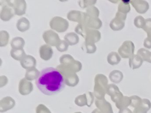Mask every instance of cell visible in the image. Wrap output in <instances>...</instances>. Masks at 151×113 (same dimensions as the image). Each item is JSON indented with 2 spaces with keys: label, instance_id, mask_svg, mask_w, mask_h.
Returning a JSON list of instances; mask_svg holds the SVG:
<instances>
[{
  "label": "cell",
  "instance_id": "obj_1",
  "mask_svg": "<svg viewBox=\"0 0 151 113\" xmlns=\"http://www.w3.org/2000/svg\"><path fill=\"white\" fill-rule=\"evenodd\" d=\"M35 84L38 89L46 95H55L61 92L65 87L63 75L53 67L42 69Z\"/></svg>",
  "mask_w": 151,
  "mask_h": 113
},
{
  "label": "cell",
  "instance_id": "obj_2",
  "mask_svg": "<svg viewBox=\"0 0 151 113\" xmlns=\"http://www.w3.org/2000/svg\"><path fill=\"white\" fill-rule=\"evenodd\" d=\"M108 85V79L106 75L98 74L95 76L93 94L97 99L104 98Z\"/></svg>",
  "mask_w": 151,
  "mask_h": 113
},
{
  "label": "cell",
  "instance_id": "obj_3",
  "mask_svg": "<svg viewBox=\"0 0 151 113\" xmlns=\"http://www.w3.org/2000/svg\"><path fill=\"white\" fill-rule=\"evenodd\" d=\"M56 68L61 72L63 77H65L80 71L82 68V64L80 61L75 60L67 64H60L57 66Z\"/></svg>",
  "mask_w": 151,
  "mask_h": 113
},
{
  "label": "cell",
  "instance_id": "obj_4",
  "mask_svg": "<svg viewBox=\"0 0 151 113\" xmlns=\"http://www.w3.org/2000/svg\"><path fill=\"white\" fill-rule=\"evenodd\" d=\"M69 26L68 21L63 17L56 16L53 17L50 21V26L51 29L57 32H65Z\"/></svg>",
  "mask_w": 151,
  "mask_h": 113
},
{
  "label": "cell",
  "instance_id": "obj_5",
  "mask_svg": "<svg viewBox=\"0 0 151 113\" xmlns=\"http://www.w3.org/2000/svg\"><path fill=\"white\" fill-rule=\"evenodd\" d=\"M127 17V14L117 11L115 17L110 21L109 26L110 28L114 31H120L122 30L125 25V20Z\"/></svg>",
  "mask_w": 151,
  "mask_h": 113
},
{
  "label": "cell",
  "instance_id": "obj_6",
  "mask_svg": "<svg viewBox=\"0 0 151 113\" xmlns=\"http://www.w3.org/2000/svg\"><path fill=\"white\" fill-rule=\"evenodd\" d=\"M134 51V45L131 41H125L118 49V53L123 58H130Z\"/></svg>",
  "mask_w": 151,
  "mask_h": 113
},
{
  "label": "cell",
  "instance_id": "obj_7",
  "mask_svg": "<svg viewBox=\"0 0 151 113\" xmlns=\"http://www.w3.org/2000/svg\"><path fill=\"white\" fill-rule=\"evenodd\" d=\"M42 38L47 44L51 46H56L61 41L58 34L52 29L44 31L42 34Z\"/></svg>",
  "mask_w": 151,
  "mask_h": 113
},
{
  "label": "cell",
  "instance_id": "obj_8",
  "mask_svg": "<svg viewBox=\"0 0 151 113\" xmlns=\"http://www.w3.org/2000/svg\"><path fill=\"white\" fill-rule=\"evenodd\" d=\"M83 38L85 39V41H88L95 44L100 40L101 34L98 29L87 27Z\"/></svg>",
  "mask_w": 151,
  "mask_h": 113
},
{
  "label": "cell",
  "instance_id": "obj_9",
  "mask_svg": "<svg viewBox=\"0 0 151 113\" xmlns=\"http://www.w3.org/2000/svg\"><path fill=\"white\" fill-rule=\"evenodd\" d=\"M33 84L25 78H22L18 85V91L22 95H27L33 91Z\"/></svg>",
  "mask_w": 151,
  "mask_h": 113
},
{
  "label": "cell",
  "instance_id": "obj_10",
  "mask_svg": "<svg viewBox=\"0 0 151 113\" xmlns=\"http://www.w3.org/2000/svg\"><path fill=\"white\" fill-rule=\"evenodd\" d=\"M95 105L101 113H113L111 104L104 98L96 99L95 100Z\"/></svg>",
  "mask_w": 151,
  "mask_h": 113
},
{
  "label": "cell",
  "instance_id": "obj_11",
  "mask_svg": "<svg viewBox=\"0 0 151 113\" xmlns=\"http://www.w3.org/2000/svg\"><path fill=\"white\" fill-rule=\"evenodd\" d=\"M15 105V100L11 97H4L0 100V112H6L13 108Z\"/></svg>",
  "mask_w": 151,
  "mask_h": 113
},
{
  "label": "cell",
  "instance_id": "obj_12",
  "mask_svg": "<svg viewBox=\"0 0 151 113\" xmlns=\"http://www.w3.org/2000/svg\"><path fill=\"white\" fill-rule=\"evenodd\" d=\"M85 14L86 12L77 10H71L68 12L67 17L70 21L76 22L78 24H82L84 21Z\"/></svg>",
  "mask_w": 151,
  "mask_h": 113
},
{
  "label": "cell",
  "instance_id": "obj_13",
  "mask_svg": "<svg viewBox=\"0 0 151 113\" xmlns=\"http://www.w3.org/2000/svg\"><path fill=\"white\" fill-rule=\"evenodd\" d=\"M39 53L40 56L42 60L48 61L53 55V50L51 46L45 44L40 47Z\"/></svg>",
  "mask_w": 151,
  "mask_h": 113
},
{
  "label": "cell",
  "instance_id": "obj_14",
  "mask_svg": "<svg viewBox=\"0 0 151 113\" xmlns=\"http://www.w3.org/2000/svg\"><path fill=\"white\" fill-rule=\"evenodd\" d=\"M130 4L139 14L145 13L149 8L147 2L144 0H131Z\"/></svg>",
  "mask_w": 151,
  "mask_h": 113
},
{
  "label": "cell",
  "instance_id": "obj_15",
  "mask_svg": "<svg viewBox=\"0 0 151 113\" xmlns=\"http://www.w3.org/2000/svg\"><path fill=\"white\" fill-rule=\"evenodd\" d=\"M15 14L14 9L12 8L5 5L2 6L0 12V18L3 21H8L14 16Z\"/></svg>",
  "mask_w": 151,
  "mask_h": 113
},
{
  "label": "cell",
  "instance_id": "obj_16",
  "mask_svg": "<svg viewBox=\"0 0 151 113\" xmlns=\"http://www.w3.org/2000/svg\"><path fill=\"white\" fill-rule=\"evenodd\" d=\"M21 67L25 69H28L31 68L35 67L37 61L35 58L30 55H26L24 58L20 61Z\"/></svg>",
  "mask_w": 151,
  "mask_h": 113
},
{
  "label": "cell",
  "instance_id": "obj_17",
  "mask_svg": "<svg viewBox=\"0 0 151 113\" xmlns=\"http://www.w3.org/2000/svg\"><path fill=\"white\" fill-rule=\"evenodd\" d=\"M85 25L90 28L99 29L102 26V21L99 18H93L88 15Z\"/></svg>",
  "mask_w": 151,
  "mask_h": 113
},
{
  "label": "cell",
  "instance_id": "obj_18",
  "mask_svg": "<svg viewBox=\"0 0 151 113\" xmlns=\"http://www.w3.org/2000/svg\"><path fill=\"white\" fill-rule=\"evenodd\" d=\"M143 62V59L138 54H133L129 61V64L130 68L135 69L140 68Z\"/></svg>",
  "mask_w": 151,
  "mask_h": 113
},
{
  "label": "cell",
  "instance_id": "obj_19",
  "mask_svg": "<svg viewBox=\"0 0 151 113\" xmlns=\"http://www.w3.org/2000/svg\"><path fill=\"white\" fill-rule=\"evenodd\" d=\"M17 29L20 32H25L29 29L30 22L25 17H22L19 18L16 24Z\"/></svg>",
  "mask_w": 151,
  "mask_h": 113
},
{
  "label": "cell",
  "instance_id": "obj_20",
  "mask_svg": "<svg viewBox=\"0 0 151 113\" xmlns=\"http://www.w3.org/2000/svg\"><path fill=\"white\" fill-rule=\"evenodd\" d=\"M13 9H14L15 15L18 16L24 15L27 9V3L25 0H19Z\"/></svg>",
  "mask_w": 151,
  "mask_h": 113
},
{
  "label": "cell",
  "instance_id": "obj_21",
  "mask_svg": "<svg viewBox=\"0 0 151 113\" xmlns=\"http://www.w3.org/2000/svg\"><path fill=\"white\" fill-rule=\"evenodd\" d=\"M64 79L65 84L71 87H74L76 86L79 82V78L76 73L65 77H64Z\"/></svg>",
  "mask_w": 151,
  "mask_h": 113
},
{
  "label": "cell",
  "instance_id": "obj_22",
  "mask_svg": "<svg viewBox=\"0 0 151 113\" xmlns=\"http://www.w3.org/2000/svg\"><path fill=\"white\" fill-rule=\"evenodd\" d=\"M64 40L69 45H74L79 42V37L76 32H68L65 35Z\"/></svg>",
  "mask_w": 151,
  "mask_h": 113
},
{
  "label": "cell",
  "instance_id": "obj_23",
  "mask_svg": "<svg viewBox=\"0 0 151 113\" xmlns=\"http://www.w3.org/2000/svg\"><path fill=\"white\" fill-rule=\"evenodd\" d=\"M151 108V103L149 100L147 99H142V102L141 105L134 108V112L136 113H146L148 110Z\"/></svg>",
  "mask_w": 151,
  "mask_h": 113
},
{
  "label": "cell",
  "instance_id": "obj_24",
  "mask_svg": "<svg viewBox=\"0 0 151 113\" xmlns=\"http://www.w3.org/2000/svg\"><path fill=\"white\" fill-rule=\"evenodd\" d=\"M40 74V72L35 67H34L27 69L25 78L27 80L31 81L33 80H36L38 78Z\"/></svg>",
  "mask_w": 151,
  "mask_h": 113
},
{
  "label": "cell",
  "instance_id": "obj_25",
  "mask_svg": "<svg viewBox=\"0 0 151 113\" xmlns=\"http://www.w3.org/2000/svg\"><path fill=\"white\" fill-rule=\"evenodd\" d=\"M121 61V56L119 53L113 51L110 52L107 56V61L111 65L118 64Z\"/></svg>",
  "mask_w": 151,
  "mask_h": 113
},
{
  "label": "cell",
  "instance_id": "obj_26",
  "mask_svg": "<svg viewBox=\"0 0 151 113\" xmlns=\"http://www.w3.org/2000/svg\"><path fill=\"white\" fill-rule=\"evenodd\" d=\"M123 78V74L119 70H113L109 74L110 80L114 84H118L120 82Z\"/></svg>",
  "mask_w": 151,
  "mask_h": 113
},
{
  "label": "cell",
  "instance_id": "obj_27",
  "mask_svg": "<svg viewBox=\"0 0 151 113\" xmlns=\"http://www.w3.org/2000/svg\"><path fill=\"white\" fill-rule=\"evenodd\" d=\"M10 55L15 60L21 61L27 54H25V52L23 48L18 49L12 48L10 51Z\"/></svg>",
  "mask_w": 151,
  "mask_h": 113
},
{
  "label": "cell",
  "instance_id": "obj_28",
  "mask_svg": "<svg viewBox=\"0 0 151 113\" xmlns=\"http://www.w3.org/2000/svg\"><path fill=\"white\" fill-rule=\"evenodd\" d=\"M25 45V40L19 36L14 38L11 41V46L12 49H22Z\"/></svg>",
  "mask_w": 151,
  "mask_h": 113
},
{
  "label": "cell",
  "instance_id": "obj_29",
  "mask_svg": "<svg viewBox=\"0 0 151 113\" xmlns=\"http://www.w3.org/2000/svg\"><path fill=\"white\" fill-rule=\"evenodd\" d=\"M82 50L87 54H93L96 51L97 47L94 43L84 41L82 46Z\"/></svg>",
  "mask_w": 151,
  "mask_h": 113
},
{
  "label": "cell",
  "instance_id": "obj_30",
  "mask_svg": "<svg viewBox=\"0 0 151 113\" xmlns=\"http://www.w3.org/2000/svg\"><path fill=\"white\" fill-rule=\"evenodd\" d=\"M75 104L78 107H83L88 105V101L86 94H83L77 96L74 99Z\"/></svg>",
  "mask_w": 151,
  "mask_h": 113
},
{
  "label": "cell",
  "instance_id": "obj_31",
  "mask_svg": "<svg viewBox=\"0 0 151 113\" xmlns=\"http://www.w3.org/2000/svg\"><path fill=\"white\" fill-rule=\"evenodd\" d=\"M137 54L140 56L144 61H146L147 62L151 63V52L150 51L145 48H140L137 51Z\"/></svg>",
  "mask_w": 151,
  "mask_h": 113
},
{
  "label": "cell",
  "instance_id": "obj_32",
  "mask_svg": "<svg viewBox=\"0 0 151 113\" xmlns=\"http://www.w3.org/2000/svg\"><path fill=\"white\" fill-rule=\"evenodd\" d=\"M130 98L127 96H123V97L120 101L116 103V107L120 109L123 108H126L128 106L130 105Z\"/></svg>",
  "mask_w": 151,
  "mask_h": 113
},
{
  "label": "cell",
  "instance_id": "obj_33",
  "mask_svg": "<svg viewBox=\"0 0 151 113\" xmlns=\"http://www.w3.org/2000/svg\"><path fill=\"white\" fill-rule=\"evenodd\" d=\"M9 39V33L5 30L0 31V46L4 47L8 45Z\"/></svg>",
  "mask_w": 151,
  "mask_h": 113
},
{
  "label": "cell",
  "instance_id": "obj_34",
  "mask_svg": "<svg viewBox=\"0 0 151 113\" xmlns=\"http://www.w3.org/2000/svg\"><path fill=\"white\" fill-rule=\"evenodd\" d=\"M86 13L90 16V17L93 18H99L100 15V11L97 7L95 6H91L86 8Z\"/></svg>",
  "mask_w": 151,
  "mask_h": 113
},
{
  "label": "cell",
  "instance_id": "obj_35",
  "mask_svg": "<svg viewBox=\"0 0 151 113\" xmlns=\"http://www.w3.org/2000/svg\"><path fill=\"white\" fill-rule=\"evenodd\" d=\"M120 92L119 87L114 84H110L108 85L107 88V91H106V94H108L111 97L116 95L118 92Z\"/></svg>",
  "mask_w": 151,
  "mask_h": 113
},
{
  "label": "cell",
  "instance_id": "obj_36",
  "mask_svg": "<svg viewBox=\"0 0 151 113\" xmlns=\"http://www.w3.org/2000/svg\"><path fill=\"white\" fill-rule=\"evenodd\" d=\"M97 0H79L78 5L81 8H87L96 4Z\"/></svg>",
  "mask_w": 151,
  "mask_h": 113
},
{
  "label": "cell",
  "instance_id": "obj_37",
  "mask_svg": "<svg viewBox=\"0 0 151 113\" xmlns=\"http://www.w3.org/2000/svg\"><path fill=\"white\" fill-rule=\"evenodd\" d=\"M117 9H118L117 11L127 14V13H128L130 11V6L129 4L124 3L120 1V2L119 4Z\"/></svg>",
  "mask_w": 151,
  "mask_h": 113
},
{
  "label": "cell",
  "instance_id": "obj_38",
  "mask_svg": "<svg viewBox=\"0 0 151 113\" xmlns=\"http://www.w3.org/2000/svg\"><path fill=\"white\" fill-rule=\"evenodd\" d=\"M130 98L131 99L130 106H132V107L136 108L141 105L142 102V99H141L139 97L136 95H133Z\"/></svg>",
  "mask_w": 151,
  "mask_h": 113
},
{
  "label": "cell",
  "instance_id": "obj_39",
  "mask_svg": "<svg viewBox=\"0 0 151 113\" xmlns=\"http://www.w3.org/2000/svg\"><path fill=\"white\" fill-rule=\"evenodd\" d=\"M143 29L147 33V37L151 39V18L145 19V24Z\"/></svg>",
  "mask_w": 151,
  "mask_h": 113
},
{
  "label": "cell",
  "instance_id": "obj_40",
  "mask_svg": "<svg viewBox=\"0 0 151 113\" xmlns=\"http://www.w3.org/2000/svg\"><path fill=\"white\" fill-rule=\"evenodd\" d=\"M134 24L138 28H143L145 24V19L142 16H137L134 19Z\"/></svg>",
  "mask_w": 151,
  "mask_h": 113
},
{
  "label": "cell",
  "instance_id": "obj_41",
  "mask_svg": "<svg viewBox=\"0 0 151 113\" xmlns=\"http://www.w3.org/2000/svg\"><path fill=\"white\" fill-rule=\"evenodd\" d=\"M68 44L65 40H61L58 44L55 46L59 52H64L66 51L68 48Z\"/></svg>",
  "mask_w": 151,
  "mask_h": 113
},
{
  "label": "cell",
  "instance_id": "obj_42",
  "mask_svg": "<svg viewBox=\"0 0 151 113\" xmlns=\"http://www.w3.org/2000/svg\"><path fill=\"white\" fill-rule=\"evenodd\" d=\"M60 64H67L75 61L74 58L70 54H64L60 58Z\"/></svg>",
  "mask_w": 151,
  "mask_h": 113
},
{
  "label": "cell",
  "instance_id": "obj_43",
  "mask_svg": "<svg viewBox=\"0 0 151 113\" xmlns=\"http://www.w3.org/2000/svg\"><path fill=\"white\" fill-rule=\"evenodd\" d=\"M87 28V26H86L85 25H83L81 24H78L76 26L74 30L76 33L81 35L83 37Z\"/></svg>",
  "mask_w": 151,
  "mask_h": 113
},
{
  "label": "cell",
  "instance_id": "obj_44",
  "mask_svg": "<svg viewBox=\"0 0 151 113\" xmlns=\"http://www.w3.org/2000/svg\"><path fill=\"white\" fill-rule=\"evenodd\" d=\"M35 113H51V112L45 105L41 104L36 107Z\"/></svg>",
  "mask_w": 151,
  "mask_h": 113
},
{
  "label": "cell",
  "instance_id": "obj_45",
  "mask_svg": "<svg viewBox=\"0 0 151 113\" xmlns=\"http://www.w3.org/2000/svg\"><path fill=\"white\" fill-rule=\"evenodd\" d=\"M8 82V79L5 75H1L0 77V88L6 85Z\"/></svg>",
  "mask_w": 151,
  "mask_h": 113
},
{
  "label": "cell",
  "instance_id": "obj_46",
  "mask_svg": "<svg viewBox=\"0 0 151 113\" xmlns=\"http://www.w3.org/2000/svg\"><path fill=\"white\" fill-rule=\"evenodd\" d=\"M18 1L19 0H6L5 2V5H6L14 8L15 7V6L16 5V4H17V2H18Z\"/></svg>",
  "mask_w": 151,
  "mask_h": 113
},
{
  "label": "cell",
  "instance_id": "obj_47",
  "mask_svg": "<svg viewBox=\"0 0 151 113\" xmlns=\"http://www.w3.org/2000/svg\"><path fill=\"white\" fill-rule=\"evenodd\" d=\"M143 45L146 48H151V39L149 38H146L143 42Z\"/></svg>",
  "mask_w": 151,
  "mask_h": 113
},
{
  "label": "cell",
  "instance_id": "obj_48",
  "mask_svg": "<svg viewBox=\"0 0 151 113\" xmlns=\"http://www.w3.org/2000/svg\"><path fill=\"white\" fill-rule=\"evenodd\" d=\"M119 113H133V112H132V111L130 109H129V108H127V107H126V108H123L120 109Z\"/></svg>",
  "mask_w": 151,
  "mask_h": 113
},
{
  "label": "cell",
  "instance_id": "obj_49",
  "mask_svg": "<svg viewBox=\"0 0 151 113\" xmlns=\"http://www.w3.org/2000/svg\"><path fill=\"white\" fill-rule=\"evenodd\" d=\"M91 113H101V112L100 111V110L98 109V108H96V109H94L92 112Z\"/></svg>",
  "mask_w": 151,
  "mask_h": 113
},
{
  "label": "cell",
  "instance_id": "obj_50",
  "mask_svg": "<svg viewBox=\"0 0 151 113\" xmlns=\"http://www.w3.org/2000/svg\"><path fill=\"white\" fill-rule=\"evenodd\" d=\"M109 1H110V2L111 3H113V4H117L118 3L120 0H107Z\"/></svg>",
  "mask_w": 151,
  "mask_h": 113
},
{
  "label": "cell",
  "instance_id": "obj_51",
  "mask_svg": "<svg viewBox=\"0 0 151 113\" xmlns=\"http://www.w3.org/2000/svg\"><path fill=\"white\" fill-rule=\"evenodd\" d=\"M120 1L124 2V3H127V4L130 3V0H120Z\"/></svg>",
  "mask_w": 151,
  "mask_h": 113
},
{
  "label": "cell",
  "instance_id": "obj_52",
  "mask_svg": "<svg viewBox=\"0 0 151 113\" xmlns=\"http://www.w3.org/2000/svg\"><path fill=\"white\" fill-rule=\"evenodd\" d=\"M5 1H6V0H1V5H2V6L5 5Z\"/></svg>",
  "mask_w": 151,
  "mask_h": 113
},
{
  "label": "cell",
  "instance_id": "obj_53",
  "mask_svg": "<svg viewBox=\"0 0 151 113\" xmlns=\"http://www.w3.org/2000/svg\"><path fill=\"white\" fill-rule=\"evenodd\" d=\"M59 1H60V2H66V1H67L68 0H58Z\"/></svg>",
  "mask_w": 151,
  "mask_h": 113
},
{
  "label": "cell",
  "instance_id": "obj_54",
  "mask_svg": "<svg viewBox=\"0 0 151 113\" xmlns=\"http://www.w3.org/2000/svg\"><path fill=\"white\" fill-rule=\"evenodd\" d=\"M74 113H82V112H76Z\"/></svg>",
  "mask_w": 151,
  "mask_h": 113
},
{
  "label": "cell",
  "instance_id": "obj_55",
  "mask_svg": "<svg viewBox=\"0 0 151 113\" xmlns=\"http://www.w3.org/2000/svg\"><path fill=\"white\" fill-rule=\"evenodd\" d=\"M133 113H136V112H134V111H133Z\"/></svg>",
  "mask_w": 151,
  "mask_h": 113
},
{
  "label": "cell",
  "instance_id": "obj_56",
  "mask_svg": "<svg viewBox=\"0 0 151 113\" xmlns=\"http://www.w3.org/2000/svg\"><path fill=\"white\" fill-rule=\"evenodd\" d=\"M130 1H131V0H130Z\"/></svg>",
  "mask_w": 151,
  "mask_h": 113
}]
</instances>
